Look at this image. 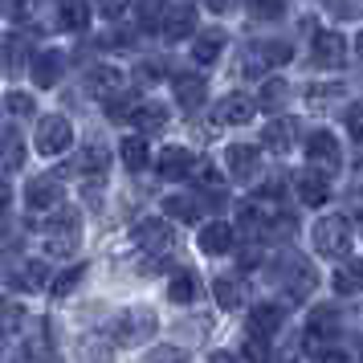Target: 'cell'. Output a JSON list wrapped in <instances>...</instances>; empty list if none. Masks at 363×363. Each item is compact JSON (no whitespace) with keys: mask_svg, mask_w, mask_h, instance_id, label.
Segmentation results:
<instances>
[{"mask_svg":"<svg viewBox=\"0 0 363 363\" xmlns=\"http://www.w3.org/2000/svg\"><path fill=\"white\" fill-rule=\"evenodd\" d=\"M355 50H359V57H363V33H359V41H355Z\"/></svg>","mask_w":363,"mask_h":363,"instance_id":"cell-53","label":"cell"},{"mask_svg":"<svg viewBox=\"0 0 363 363\" xmlns=\"http://www.w3.org/2000/svg\"><path fill=\"white\" fill-rule=\"evenodd\" d=\"M37 9V0H0V13L9 21H29Z\"/></svg>","mask_w":363,"mask_h":363,"instance_id":"cell-40","label":"cell"},{"mask_svg":"<svg viewBox=\"0 0 363 363\" xmlns=\"http://www.w3.org/2000/svg\"><path fill=\"white\" fill-rule=\"evenodd\" d=\"M118 155H123L127 172H143V167H147V143H143L139 135H127V139L118 143Z\"/></svg>","mask_w":363,"mask_h":363,"instance_id":"cell-33","label":"cell"},{"mask_svg":"<svg viewBox=\"0 0 363 363\" xmlns=\"http://www.w3.org/2000/svg\"><path fill=\"white\" fill-rule=\"evenodd\" d=\"M29 66H33L29 74H33L37 90H50V86H57L62 82V74H66V53L62 50H45V53H37Z\"/></svg>","mask_w":363,"mask_h":363,"instance_id":"cell-10","label":"cell"},{"mask_svg":"<svg viewBox=\"0 0 363 363\" xmlns=\"http://www.w3.org/2000/svg\"><path fill=\"white\" fill-rule=\"evenodd\" d=\"M281 323H286V306H278V302H262V306H253V314H249V330L257 339H274L281 330Z\"/></svg>","mask_w":363,"mask_h":363,"instance_id":"cell-15","label":"cell"},{"mask_svg":"<svg viewBox=\"0 0 363 363\" xmlns=\"http://www.w3.org/2000/svg\"><path fill=\"white\" fill-rule=\"evenodd\" d=\"M155 327H160V318H155V311H147V306H131V311L118 314V327H115V339L118 343H147L151 335H155Z\"/></svg>","mask_w":363,"mask_h":363,"instance_id":"cell-3","label":"cell"},{"mask_svg":"<svg viewBox=\"0 0 363 363\" xmlns=\"http://www.w3.org/2000/svg\"><path fill=\"white\" fill-rule=\"evenodd\" d=\"M249 9H253V17H257V21H278L281 13H286V4H281V0H253Z\"/></svg>","mask_w":363,"mask_h":363,"instance_id":"cell-42","label":"cell"},{"mask_svg":"<svg viewBox=\"0 0 363 363\" xmlns=\"http://www.w3.org/2000/svg\"><path fill=\"white\" fill-rule=\"evenodd\" d=\"M253 111H257V102L249 99V94H225V99L216 102V123L220 127H241V123H249L253 118Z\"/></svg>","mask_w":363,"mask_h":363,"instance_id":"cell-12","label":"cell"},{"mask_svg":"<svg viewBox=\"0 0 363 363\" xmlns=\"http://www.w3.org/2000/svg\"><path fill=\"white\" fill-rule=\"evenodd\" d=\"M17 167H25V139H21V131H0V172H17Z\"/></svg>","mask_w":363,"mask_h":363,"instance_id":"cell-21","label":"cell"},{"mask_svg":"<svg viewBox=\"0 0 363 363\" xmlns=\"http://www.w3.org/2000/svg\"><path fill=\"white\" fill-rule=\"evenodd\" d=\"M9 281L17 290H41V286H50V269H45V262H21L9 274Z\"/></svg>","mask_w":363,"mask_h":363,"instance_id":"cell-23","label":"cell"},{"mask_svg":"<svg viewBox=\"0 0 363 363\" xmlns=\"http://www.w3.org/2000/svg\"><path fill=\"white\" fill-rule=\"evenodd\" d=\"M62 25H66L69 33H86V25H90V4L86 0H62Z\"/></svg>","mask_w":363,"mask_h":363,"instance_id":"cell-32","label":"cell"},{"mask_svg":"<svg viewBox=\"0 0 363 363\" xmlns=\"http://www.w3.org/2000/svg\"><path fill=\"white\" fill-rule=\"evenodd\" d=\"M351 241H355L351 220L339 216V213L323 216V220L314 225V249H318L323 257H347V253H351Z\"/></svg>","mask_w":363,"mask_h":363,"instance_id":"cell-2","label":"cell"},{"mask_svg":"<svg viewBox=\"0 0 363 363\" xmlns=\"http://www.w3.org/2000/svg\"><path fill=\"white\" fill-rule=\"evenodd\" d=\"M131 127L135 131H164L167 127V106H160V102H139V111L131 115Z\"/></svg>","mask_w":363,"mask_h":363,"instance_id":"cell-28","label":"cell"},{"mask_svg":"<svg viewBox=\"0 0 363 363\" xmlns=\"http://www.w3.org/2000/svg\"><path fill=\"white\" fill-rule=\"evenodd\" d=\"M213 294H216V306L233 311V306H241V302H245V286H241L237 278H216L213 281Z\"/></svg>","mask_w":363,"mask_h":363,"instance_id":"cell-35","label":"cell"},{"mask_svg":"<svg viewBox=\"0 0 363 363\" xmlns=\"http://www.w3.org/2000/svg\"><path fill=\"white\" fill-rule=\"evenodd\" d=\"M106 164H111V151L102 147V143H86L78 151V160H74V167L86 172V176H106Z\"/></svg>","mask_w":363,"mask_h":363,"instance_id":"cell-27","label":"cell"},{"mask_svg":"<svg viewBox=\"0 0 363 363\" xmlns=\"http://www.w3.org/2000/svg\"><path fill=\"white\" fill-rule=\"evenodd\" d=\"M127 4H131V0H94V9H99L102 17H123V13H127Z\"/></svg>","mask_w":363,"mask_h":363,"instance_id":"cell-45","label":"cell"},{"mask_svg":"<svg viewBox=\"0 0 363 363\" xmlns=\"http://www.w3.org/2000/svg\"><path fill=\"white\" fill-rule=\"evenodd\" d=\"M196 164L200 160L188 147H164L160 151V176H164V180H188V176L196 172Z\"/></svg>","mask_w":363,"mask_h":363,"instance_id":"cell-14","label":"cell"},{"mask_svg":"<svg viewBox=\"0 0 363 363\" xmlns=\"http://www.w3.org/2000/svg\"><path fill=\"white\" fill-rule=\"evenodd\" d=\"M41 241H45V253L50 257H69L78 249V241H82V220H78V213H69V208L53 213L45 220V229H41Z\"/></svg>","mask_w":363,"mask_h":363,"instance_id":"cell-1","label":"cell"},{"mask_svg":"<svg viewBox=\"0 0 363 363\" xmlns=\"http://www.w3.org/2000/svg\"><path fill=\"white\" fill-rule=\"evenodd\" d=\"M135 245L147 249V253H167L172 249V241H176V233H172V225L167 220H160V216H151V220H139L131 229Z\"/></svg>","mask_w":363,"mask_h":363,"instance_id":"cell-9","label":"cell"},{"mask_svg":"<svg viewBox=\"0 0 363 363\" xmlns=\"http://www.w3.org/2000/svg\"><path fill=\"white\" fill-rule=\"evenodd\" d=\"M208 363H241V359H233L229 351H216V355H213V359H208Z\"/></svg>","mask_w":363,"mask_h":363,"instance_id":"cell-52","label":"cell"},{"mask_svg":"<svg viewBox=\"0 0 363 363\" xmlns=\"http://www.w3.org/2000/svg\"><path fill=\"white\" fill-rule=\"evenodd\" d=\"M204 94H208V86L200 74H180L176 78V102H180L184 115H196L200 106H204Z\"/></svg>","mask_w":363,"mask_h":363,"instance_id":"cell-18","label":"cell"},{"mask_svg":"<svg viewBox=\"0 0 363 363\" xmlns=\"http://www.w3.org/2000/svg\"><path fill=\"white\" fill-rule=\"evenodd\" d=\"M306 160H311L314 172L339 176V167H343V147H339V139H335L330 131H314L311 143H306Z\"/></svg>","mask_w":363,"mask_h":363,"instance_id":"cell-4","label":"cell"},{"mask_svg":"<svg viewBox=\"0 0 363 363\" xmlns=\"http://www.w3.org/2000/svg\"><path fill=\"white\" fill-rule=\"evenodd\" d=\"M0 57H4V69H9V74H21V69L29 66V45H25V37L21 33H4V41H0Z\"/></svg>","mask_w":363,"mask_h":363,"instance_id":"cell-24","label":"cell"},{"mask_svg":"<svg viewBox=\"0 0 363 363\" xmlns=\"http://www.w3.org/2000/svg\"><path fill=\"white\" fill-rule=\"evenodd\" d=\"M9 200H13V188H9V176L0 172V204H9Z\"/></svg>","mask_w":363,"mask_h":363,"instance_id":"cell-49","label":"cell"},{"mask_svg":"<svg viewBox=\"0 0 363 363\" xmlns=\"http://www.w3.org/2000/svg\"><path fill=\"white\" fill-rule=\"evenodd\" d=\"M245 355H249L253 363H265V355H269V351H265V347L257 343V335H253V339H249V347H245Z\"/></svg>","mask_w":363,"mask_h":363,"instance_id":"cell-47","label":"cell"},{"mask_svg":"<svg viewBox=\"0 0 363 363\" xmlns=\"http://www.w3.org/2000/svg\"><path fill=\"white\" fill-rule=\"evenodd\" d=\"M167 0H135V21L143 33H160V17H164Z\"/></svg>","mask_w":363,"mask_h":363,"instance_id":"cell-34","label":"cell"},{"mask_svg":"<svg viewBox=\"0 0 363 363\" xmlns=\"http://www.w3.org/2000/svg\"><path fill=\"white\" fill-rule=\"evenodd\" d=\"M233 241H237V229L225 225V220H208V225L200 229V249H204V253H213V257L229 253Z\"/></svg>","mask_w":363,"mask_h":363,"instance_id":"cell-19","label":"cell"},{"mask_svg":"<svg viewBox=\"0 0 363 363\" xmlns=\"http://www.w3.org/2000/svg\"><path fill=\"white\" fill-rule=\"evenodd\" d=\"M82 274H86V265H74V269H66V274H62V278L53 281V298H66L69 290H74V286H78V281H82Z\"/></svg>","mask_w":363,"mask_h":363,"instance_id":"cell-41","label":"cell"},{"mask_svg":"<svg viewBox=\"0 0 363 363\" xmlns=\"http://www.w3.org/2000/svg\"><path fill=\"white\" fill-rule=\"evenodd\" d=\"M82 355L90 363H111V351H106V347H99L94 339H86V343H82Z\"/></svg>","mask_w":363,"mask_h":363,"instance_id":"cell-46","label":"cell"},{"mask_svg":"<svg viewBox=\"0 0 363 363\" xmlns=\"http://www.w3.org/2000/svg\"><path fill=\"white\" fill-rule=\"evenodd\" d=\"M164 208L172 220H184V225H192V220H200V196H167Z\"/></svg>","mask_w":363,"mask_h":363,"instance_id":"cell-36","label":"cell"},{"mask_svg":"<svg viewBox=\"0 0 363 363\" xmlns=\"http://www.w3.org/2000/svg\"><path fill=\"white\" fill-rule=\"evenodd\" d=\"M69 139H74V127H69L66 115H45L37 118V151L41 155H62L69 147Z\"/></svg>","mask_w":363,"mask_h":363,"instance_id":"cell-5","label":"cell"},{"mask_svg":"<svg viewBox=\"0 0 363 363\" xmlns=\"http://www.w3.org/2000/svg\"><path fill=\"white\" fill-rule=\"evenodd\" d=\"M184 355L180 351H176V347H164V351H155V355H151V363H180Z\"/></svg>","mask_w":363,"mask_h":363,"instance_id":"cell-48","label":"cell"},{"mask_svg":"<svg viewBox=\"0 0 363 363\" xmlns=\"http://www.w3.org/2000/svg\"><path fill=\"white\" fill-rule=\"evenodd\" d=\"M330 286H335V294H363V262H347L330 278Z\"/></svg>","mask_w":363,"mask_h":363,"instance_id":"cell-31","label":"cell"},{"mask_svg":"<svg viewBox=\"0 0 363 363\" xmlns=\"http://www.w3.org/2000/svg\"><path fill=\"white\" fill-rule=\"evenodd\" d=\"M335 99H343V86H323V82L306 86V102H311L314 111H323V106L335 102Z\"/></svg>","mask_w":363,"mask_h":363,"instance_id":"cell-38","label":"cell"},{"mask_svg":"<svg viewBox=\"0 0 363 363\" xmlns=\"http://www.w3.org/2000/svg\"><path fill=\"white\" fill-rule=\"evenodd\" d=\"M347 131H351V139L363 147V102H355V106L347 111Z\"/></svg>","mask_w":363,"mask_h":363,"instance_id":"cell-43","label":"cell"},{"mask_svg":"<svg viewBox=\"0 0 363 363\" xmlns=\"http://www.w3.org/2000/svg\"><path fill=\"white\" fill-rule=\"evenodd\" d=\"M225 50V33L220 29H204V33L192 41V57H196V66H213L216 57Z\"/></svg>","mask_w":363,"mask_h":363,"instance_id":"cell-25","label":"cell"},{"mask_svg":"<svg viewBox=\"0 0 363 363\" xmlns=\"http://www.w3.org/2000/svg\"><path fill=\"white\" fill-rule=\"evenodd\" d=\"M347 57V45H343V33H335V29H318L314 33V62L318 66H343Z\"/></svg>","mask_w":363,"mask_h":363,"instance_id":"cell-16","label":"cell"},{"mask_svg":"<svg viewBox=\"0 0 363 363\" xmlns=\"http://www.w3.org/2000/svg\"><path fill=\"white\" fill-rule=\"evenodd\" d=\"M257 160H262V155H257V147H249V143H233V147L225 151L229 176H233V180H241V184L257 176Z\"/></svg>","mask_w":363,"mask_h":363,"instance_id":"cell-17","label":"cell"},{"mask_svg":"<svg viewBox=\"0 0 363 363\" xmlns=\"http://www.w3.org/2000/svg\"><path fill=\"white\" fill-rule=\"evenodd\" d=\"M21 323H25V311L17 302H0V335H17Z\"/></svg>","mask_w":363,"mask_h":363,"instance_id":"cell-39","label":"cell"},{"mask_svg":"<svg viewBox=\"0 0 363 363\" xmlns=\"http://www.w3.org/2000/svg\"><path fill=\"white\" fill-rule=\"evenodd\" d=\"M139 94H135V90H118V94H111V99H106V115L115 118V123H131V115L135 111H139Z\"/></svg>","mask_w":363,"mask_h":363,"instance_id":"cell-30","label":"cell"},{"mask_svg":"<svg viewBox=\"0 0 363 363\" xmlns=\"http://www.w3.org/2000/svg\"><path fill=\"white\" fill-rule=\"evenodd\" d=\"M294 192H298V200H302L306 208H318V204H327V196H330V180L323 176V172L306 167V172L294 176Z\"/></svg>","mask_w":363,"mask_h":363,"instance_id":"cell-11","label":"cell"},{"mask_svg":"<svg viewBox=\"0 0 363 363\" xmlns=\"http://www.w3.org/2000/svg\"><path fill=\"white\" fill-rule=\"evenodd\" d=\"M62 180L57 176H37V180L25 184V204H29V213H50L62 204Z\"/></svg>","mask_w":363,"mask_h":363,"instance_id":"cell-8","label":"cell"},{"mask_svg":"<svg viewBox=\"0 0 363 363\" xmlns=\"http://www.w3.org/2000/svg\"><path fill=\"white\" fill-rule=\"evenodd\" d=\"M290 62V45L286 41H265V45H253L245 57V74H265L269 66H286Z\"/></svg>","mask_w":363,"mask_h":363,"instance_id":"cell-13","label":"cell"},{"mask_svg":"<svg viewBox=\"0 0 363 363\" xmlns=\"http://www.w3.org/2000/svg\"><path fill=\"white\" fill-rule=\"evenodd\" d=\"M262 139L274 155H286V151L294 147V123H290V118H274V123H265Z\"/></svg>","mask_w":363,"mask_h":363,"instance_id":"cell-26","label":"cell"},{"mask_svg":"<svg viewBox=\"0 0 363 363\" xmlns=\"http://www.w3.org/2000/svg\"><path fill=\"white\" fill-rule=\"evenodd\" d=\"M281 286H286V294L294 298V302H306L314 294V286H318V274H314V265L306 257H286Z\"/></svg>","mask_w":363,"mask_h":363,"instance_id":"cell-7","label":"cell"},{"mask_svg":"<svg viewBox=\"0 0 363 363\" xmlns=\"http://www.w3.org/2000/svg\"><path fill=\"white\" fill-rule=\"evenodd\" d=\"M86 90H90L94 99H111V94L123 90V74H118L115 66H94L86 74Z\"/></svg>","mask_w":363,"mask_h":363,"instance_id":"cell-20","label":"cell"},{"mask_svg":"<svg viewBox=\"0 0 363 363\" xmlns=\"http://www.w3.org/2000/svg\"><path fill=\"white\" fill-rule=\"evenodd\" d=\"M167 298L180 302V306H188V302L196 298V278H192V274H176V278L167 281Z\"/></svg>","mask_w":363,"mask_h":363,"instance_id":"cell-37","label":"cell"},{"mask_svg":"<svg viewBox=\"0 0 363 363\" xmlns=\"http://www.w3.org/2000/svg\"><path fill=\"white\" fill-rule=\"evenodd\" d=\"M286 99H290V82L286 78H265L262 90H257V106H265V111H281Z\"/></svg>","mask_w":363,"mask_h":363,"instance_id":"cell-29","label":"cell"},{"mask_svg":"<svg viewBox=\"0 0 363 363\" xmlns=\"http://www.w3.org/2000/svg\"><path fill=\"white\" fill-rule=\"evenodd\" d=\"M335 327H339V314L330 311V306H314L311 318H306V339L311 343H327L330 335H335Z\"/></svg>","mask_w":363,"mask_h":363,"instance_id":"cell-22","label":"cell"},{"mask_svg":"<svg viewBox=\"0 0 363 363\" xmlns=\"http://www.w3.org/2000/svg\"><path fill=\"white\" fill-rule=\"evenodd\" d=\"M204 4H208V9H213V13H225V9H229L233 0H204Z\"/></svg>","mask_w":363,"mask_h":363,"instance_id":"cell-51","label":"cell"},{"mask_svg":"<svg viewBox=\"0 0 363 363\" xmlns=\"http://www.w3.org/2000/svg\"><path fill=\"white\" fill-rule=\"evenodd\" d=\"M188 33H196V9L188 0H167L164 17H160V37L164 41H184Z\"/></svg>","mask_w":363,"mask_h":363,"instance_id":"cell-6","label":"cell"},{"mask_svg":"<svg viewBox=\"0 0 363 363\" xmlns=\"http://www.w3.org/2000/svg\"><path fill=\"white\" fill-rule=\"evenodd\" d=\"M4 106H9L13 115H33V99H29V94H21V90L4 94Z\"/></svg>","mask_w":363,"mask_h":363,"instance_id":"cell-44","label":"cell"},{"mask_svg":"<svg viewBox=\"0 0 363 363\" xmlns=\"http://www.w3.org/2000/svg\"><path fill=\"white\" fill-rule=\"evenodd\" d=\"M323 363H351V359H347L343 351H327V355H323Z\"/></svg>","mask_w":363,"mask_h":363,"instance_id":"cell-50","label":"cell"}]
</instances>
